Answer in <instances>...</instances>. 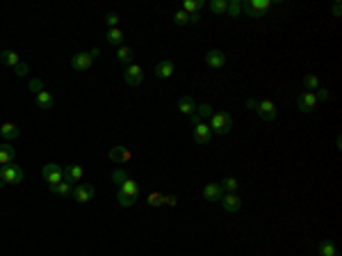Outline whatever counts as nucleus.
<instances>
[{
    "instance_id": "f257e3e1",
    "label": "nucleus",
    "mask_w": 342,
    "mask_h": 256,
    "mask_svg": "<svg viewBox=\"0 0 342 256\" xmlns=\"http://www.w3.org/2000/svg\"><path fill=\"white\" fill-rule=\"evenodd\" d=\"M208 126L217 135H228L233 130V126H235V121H233V114H228V112H215L210 117Z\"/></svg>"
},
{
    "instance_id": "f03ea898",
    "label": "nucleus",
    "mask_w": 342,
    "mask_h": 256,
    "mask_svg": "<svg viewBox=\"0 0 342 256\" xmlns=\"http://www.w3.org/2000/svg\"><path fill=\"white\" fill-rule=\"evenodd\" d=\"M272 7V2L269 0H246L244 5H242V12H244L249 18H260L265 16V12Z\"/></svg>"
},
{
    "instance_id": "7ed1b4c3",
    "label": "nucleus",
    "mask_w": 342,
    "mask_h": 256,
    "mask_svg": "<svg viewBox=\"0 0 342 256\" xmlns=\"http://www.w3.org/2000/svg\"><path fill=\"white\" fill-rule=\"evenodd\" d=\"M0 179H2V183L5 185H18V183L23 181V169L18 165H2L0 167Z\"/></svg>"
},
{
    "instance_id": "20e7f679",
    "label": "nucleus",
    "mask_w": 342,
    "mask_h": 256,
    "mask_svg": "<svg viewBox=\"0 0 342 256\" xmlns=\"http://www.w3.org/2000/svg\"><path fill=\"white\" fill-rule=\"evenodd\" d=\"M98 55H101V51H98V48H94L91 53H75L73 60H71V67H73L75 71H87V69L91 67V62L96 60Z\"/></svg>"
},
{
    "instance_id": "39448f33",
    "label": "nucleus",
    "mask_w": 342,
    "mask_h": 256,
    "mask_svg": "<svg viewBox=\"0 0 342 256\" xmlns=\"http://www.w3.org/2000/svg\"><path fill=\"white\" fill-rule=\"evenodd\" d=\"M41 176H44V181L48 183V185H57V183L64 181V169H62L60 165H55V163H48V165H44V169H41Z\"/></svg>"
},
{
    "instance_id": "423d86ee",
    "label": "nucleus",
    "mask_w": 342,
    "mask_h": 256,
    "mask_svg": "<svg viewBox=\"0 0 342 256\" xmlns=\"http://www.w3.org/2000/svg\"><path fill=\"white\" fill-rule=\"evenodd\" d=\"M94 195H96V190H94V185L91 183H78V185H73V199L78 203H87L94 199Z\"/></svg>"
},
{
    "instance_id": "0eeeda50",
    "label": "nucleus",
    "mask_w": 342,
    "mask_h": 256,
    "mask_svg": "<svg viewBox=\"0 0 342 256\" xmlns=\"http://www.w3.org/2000/svg\"><path fill=\"white\" fill-rule=\"evenodd\" d=\"M123 80H126L130 87H139L141 80H144V69L139 64H128L126 71H123Z\"/></svg>"
},
{
    "instance_id": "6e6552de",
    "label": "nucleus",
    "mask_w": 342,
    "mask_h": 256,
    "mask_svg": "<svg viewBox=\"0 0 342 256\" xmlns=\"http://www.w3.org/2000/svg\"><path fill=\"white\" fill-rule=\"evenodd\" d=\"M219 203H222V208L226 213H238L239 208H242V199H239L238 192H223Z\"/></svg>"
},
{
    "instance_id": "1a4fd4ad",
    "label": "nucleus",
    "mask_w": 342,
    "mask_h": 256,
    "mask_svg": "<svg viewBox=\"0 0 342 256\" xmlns=\"http://www.w3.org/2000/svg\"><path fill=\"white\" fill-rule=\"evenodd\" d=\"M192 137H194V142L199 144V146H205V144L210 142V137H212V130H210V126L205 124V121H201V124H196V126H194Z\"/></svg>"
},
{
    "instance_id": "9d476101",
    "label": "nucleus",
    "mask_w": 342,
    "mask_h": 256,
    "mask_svg": "<svg viewBox=\"0 0 342 256\" xmlns=\"http://www.w3.org/2000/svg\"><path fill=\"white\" fill-rule=\"evenodd\" d=\"M153 73L157 75V78H162V80H169V78H173V73H176V64H173V60H160L155 64V69H153Z\"/></svg>"
},
{
    "instance_id": "9b49d317",
    "label": "nucleus",
    "mask_w": 342,
    "mask_h": 256,
    "mask_svg": "<svg viewBox=\"0 0 342 256\" xmlns=\"http://www.w3.org/2000/svg\"><path fill=\"white\" fill-rule=\"evenodd\" d=\"M256 112L260 114V119H265V121H274L278 117V110H276L274 101H258Z\"/></svg>"
},
{
    "instance_id": "f8f14e48",
    "label": "nucleus",
    "mask_w": 342,
    "mask_h": 256,
    "mask_svg": "<svg viewBox=\"0 0 342 256\" xmlns=\"http://www.w3.org/2000/svg\"><path fill=\"white\" fill-rule=\"evenodd\" d=\"M315 106H317V96H315V91H304V94L297 98V108L304 114L312 112V110H315Z\"/></svg>"
},
{
    "instance_id": "ddd939ff",
    "label": "nucleus",
    "mask_w": 342,
    "mask_h": 256,
    "mask_svg": "<svg viewBox=\"0 0 342 256\" xmlns=\"http://www.w3.org/2000/svg\"><path fill=\"white\" fill-rule=\"evenodd\" d=\"M215 114V110H212V106L210 103H201V106H196V112L192 114V126H196V124H201V121L210 119Z\"/></svg>"
},
{
    "instance_id": "4468645a",
    "label": "nucleus",
    "mask_w": 342,
    "mask_h": 256,
    "mask_svg": "<svg viewBox=\"0 0 342 256\" xmlns=\"http://www.w3.org/2000/svg\"><path fill=\"white\" fill-rule=\"evenodd\" d=\"M203 60H205V64H208L210 69H222L223 64H226V55H223L222 51H208Z\"/></svg>"
},
{
    "instance_id": "2eb2a0df",
    "label": "nucleus",
    "mask_w": 342,
    "mask_h": 256,
    "mask_svg": "<svg viewBox=\"0 0 342 256\" xmlns=\"http://www.w3.org/2000/svg\"><path fill=\"white\" fill-rule=\"evenodd\" d=\"M82 176H85V169L80 165H68L64 167V181L68 183H80Z\"/></svg>"
},
{
    "instance_id": "dca6fc26",
    "label": "nucleus",
    "mask_w": 342,
    "mask_h": 256,
    "mask_svg": "<svg viewBox=\"0 0 342 256\" xmlns=\"http://www.w3.org/2000/svg\"><path fill=\"white\" fill-rule=\"evenodd\" d=\"M14 158H16V149H14V146H12L9 142L0 144V167H2V165H12Z\"/></svg>"
},
{
    "instance_id": "f3484780",
    "label": "nucleus",
    "mask_w": 342,
    "mask_h": 256,
    "mask_svg": "<svg viewBox=\"0 0 342 256\" xmlns=\"http://www.w3.org/2000/svg\"><path fill=\"white\" fill-rule=\"evenodd\" d=\"M203 197H205L208 201H219L223 197V190L219 188V183H208V185L203 188Z\"/></svg>"
},
{
    "instance_id": "a211bd4d",
    "label": "nucleus",
    "mask_w": 342,
    "mask_h": 256,
    "mask_svg": "<svg viewBox=\"0 0 342 256\" xmlns=\"http://www.w3.org/2000/svg\"><path fill=\"white\" fill-rule=\"evenodd\" d=\"M133 158V153L126 149V146H114L110 151V160L112 163H128V160Z\"/></svg>"
},
{
    "instance_id": "6ab92c4d",
    "label": "nucleus",
    "mask_w": 342,
    "mask_h": 256,
    "mask_svg": "<svg viewBox=\"0 0 342 256\" xmlns=\"http://www.w3.org/2000/svg\"><path fill=\"white\" fill-rule=\"evenodd\" d=\"M48 190H51L52 195H57V197H71V195H73V183L62 181V183H57V185H48Z\"/></svg>"
},
{
    "instance_id": "aec40b11",
    "label": "nucleus",
    "mask_w": 342,
    "mask_h": 256,
    "mask_svg": "<svg viewBox=\"0 0 342 256\" xmlns=\"http://www.w3.org/2000/svg\"><path fill=\"white\" fill-rule=\"evenodd\" d=\"M0 135L5 137L7 142H12V140L18 137V126L12 124V121H5V124H0Z\"/></svg>"
},
{
    "instance_id": "412c9836",
    "label": "nucleus",
    "mask_w": 342,
    "mask_h": 256,
    "mask_svg": "<svg viewBox=\"0 0 342 256\" xmlns=\"http://www.w3.org/2000/svg\"><path fill=\"white\" fill-rule=\"evenodd\" d=\"M119 192H123V195H128V197H133V199H137V197H139V185H137L133 179H126V181L119 185Z\"/></svg>"
},
{
    "instance_id": "4be33fe9",
    "label": "nucleus",
    "mask_w": 342,
    "mask_h": 256,
    "mask_svg": "<svg viewBox=\"0 0 342 256\" xmlns=\"http://www.w3.org/2000/svg\"><path fill=\"white\" fill-rule=\"evenodd\" d=\"M178 110L183 114H194L196 112V101L192 96H180L178 98Z\"/></svg>"
},
{
    "instance_id": "5701e85b",
    "label": "nucleus",
    "mask_w": 342,
    "mask_h": 256,
    "mask_svg": "<svg viewBox=\"0 0 342 256\" xmlns=\"http://www.w3.org/2000/svg\"><path fill=\"white\" fill-rule=\"evenodd\" d=\"M37 106L44 108V110H51V108L55 106V98H52L51 91H39L37 94Z\"/></svg>"
},
{
    "instance_id": "b1692460",
    "label": "nucleus",
    "mask_w": 342,
    "mask_h": 256,
    "mask_svg": "<svg viewBox=\"0 0 342 256\" xmlns=\"http://www.w3.org/2000/svg\"><path fill=\"white\" fill-rule=\"evenodd\" d=\"M105 39H107L110 46H119L121 41H123V30H121V28H110L107 35H105Z\"/></svg>"
},
{
    "instance_id": "393cba45",
    "label": "nucleus",
    "mask_w": 342,
    "mask_h": 256,
    "mask_svg": "<svg viewBox=\"0 0 342 256\" xmlns=\"http://www.w3.org/2000/svg\"><path fill=\"white\" fill-rule=\"evenodd\" d=\"M117 60L121 62V64H133V48L130 46H119V51H117Z\"/></svg>"
},
{
    "instance_id": "a878e982",
    "label": "nucleus",
    "mask_w": 342,
    "mask_h": 256,
    "mask_svg": "<svg viewBox=\"0 0 342 256\" xmlns=\"http://www.w3.org/2000/svg\"><path fill=\"white\" fill-rule=\"evenodd\" d=\"M0 62L7 64V67H16V64H21V57H18V53H14V51H2V53H0Z\"/></svg>"
},
{
    "instance_id": "bb28decb",
    "label": "nucleus",
    "mask_w": 342,
    "mask_h": 256,
    "mask_svg": "<svg viewBox=\"0 0 342 256\" xmlns=\"http://www.w3.org/2000/svg\"><path fill=\"white\" fill-rule=\"evenodd\" d=\"M201 9H203V0H185V2H183V12H187V16L196 14V12H201Z\"/></svg>"
},
{
    "instance_id": "cd10ccee",
    "label": "nucleus",
    "mask_w": 342,
    "mask_h": 256,
    "mask_svg": "<svg viewBox=\"0 0 342 256\" xmlns=\"http://www.w3.org/2000/svg\"><path fill=\"white\" fill-rule=\"evenodd\" d=\"M219 188H222L223 192H238L239 183H238V179H233V176H226L223 181H219Z\"/></svg>"
},
{
    "instance_id": "c85d7f7f",
    "label": "nucleus",
    "mask_w": 342,
    "mask_h": 256,
    "mask_svg": "<svg viewBox=\"0 0 342 256\" xmlns=\"http://www.w3.org/2000/svg\"><path fill=\"white\" fill-rule=\"evenodd\" d=\"M304 87H306V91H315V90H320V78L315 73H308L304 78Z\"/></svg>"
},
{
    "instance_id": "c756f323",
    "label": "nucleus",
    "mask_w": 342,
    "mask_h": 256,
    "mask_svg": "<svg viewBox=\"0 0 342 256\" xmlns=\"http://www.w3.org/2000/svg\"><path fill=\"white\" fill-rule=\"evenodd\" d=\"M320 256H338V249L331 240H322L320 242Z\"/></svg>"
},
{
    "instance_id": "7c9ffc66",
    "label": "nucleus",
    "mask_w": 342,
    "mask_h": 256,
    "mask_svg": "<svg viewBox=\"0 0 342 256\" xmlns=\"http://www.w3.org/2000/svg\"><path fill=\"white\" fill-rule=\"evenodd\" d=\"M242 14V2L239 0H228V9H226V16H231V18H238Z\"/></svg>"
},
{
    "instance_id": "2f4dec72",
    "label": "nucleus",
    "mask_w": 342,
    "mask_h": 256,
    "mask_svg": "<svg viewBox=\"0 0 342 256\" xmlns=\"http://www.w3.org/2000/svg\"><path fill=\"white\" fill-rule=\"evenodd\" d=\"M210 9H212V14H226V9H228V0H212L210 2Z\"/></svg>"
},
{
    "instance_id": "473e14b6",
    "label": "nucleus",
    "mask_w": 342,
    "mask_h": 256,
    "mask_svg": "<svg viewBox=\"0 0 342 256\" xmlns=\"http://www.w3.org/2000/svg\"><path fill=\"white\" fill-rule=\"evenodd\" d=\"M146 203L149 206H164V195L162 192H149L146 195Z\"/></svg>"
},
{
    "instance_id": "72a5a7b5",
    "label": "nucleus",
    "mask_w": 342,
    "mask_h": 256,
    "mask_svg": "<svg viewBox=\"0 0 342 256\" xmlns=\"http://www.w3.org/2000/svg\"><path fill=\"white\" fill-rule=\"evenodd\" d=\"M117 201H119V206H123V208H130V206H135V201H137V199L123 195V192H117Z\"/></svg>"
},
{
    "instance_id": "f704fd0d",
    "label": "nucleus",
    "mask_w": 342,
    "mask_h": 256,
    "mask_svg": "<svg viewBox=\"0 0 342 256\" xmlns=\"http://www.w3.org/2000/svg\"><path fill=\"white\" fill-rule=\"evenodd\" d=\"M173 23H176V25H187V23H189V16H187V12H183V9H176V14H173Z\"/></svg>"
},
{
    "instance_id": "c9c22d12",
    "label": "nucleus",
    "mask_w": 342,
    "mask_h": 256,
    "mask_svg": "<svg viewBox=\"0 0 342 256\" xmlns=\"http://www.w3.org/2000/svg\"><path fill=\"white\" fill-rule=\"evenodd\" d=\"M105 23H107V30H110V28H119L121 16L119 14H107L105 16Z\"/></svg>"
},
{
    "instance_id": "e433bc0d",
    "label": "nucleus",
    "mask_w": 342,
    "mask_h": 256,
    "mask_svg": "<svg viewBox=\"0 0 342 256\" xmlns=\"http://www.w3.org/2000/svg\"><path fill=\"white\" fill-rule=\"evenodd\" d=\"M126 179H128V174L123 172V169H114V172H112V181L119 183V185H121L123 181H126Z\"/></svg>"
},
{
    "instance_id": "4c0bfd02",
    "label": "nucleus",
    "mask_w": 342,
    "mask_h": 256,
    "mask_svg": "<svg viewBox=\"0 0 342 256\" xmlns=\"http://www.w3.org/2000/svg\"><path fill=\"white\" fill-rule=\"evenodd\" d=\"M315 96H317V101H328V90L320 87V90H315Z\"/></svg>"
},
{
    "instance_id": "58836bf2",
    "label": "nucleus",
    "mask_w": 342,
    "mask_h": 256,
    "mask_svg": "<svg viewBox=\"0 0 342 256\" xmlns=\"http://www.w3.org/2000/svg\"><path fill=\"white\" fill-rule=\"evenodd\" d=\"M30 90L34 91V94H39V91H44V83H41V80H32V83H30Z\"/></svg>"
},
{
    "instance_id": "ea45409f",
    "label": "nucleus",
    "mask_w": 342,
    "mask_h": 256,
    "mask_svg": "<svg viewBox=\"0 0 342 256\" xmlns=\"http://www.w3.org/2000/svg\"><path fill=\"white\" fill-rule=\"evenodd\" d=\"M164 203H167V206H176V203H178V197L176 195H164Z\"/></svg>"
},
{
    "instance_id": "a19ab883",
    "label": "nucleus",
    "mask_w": 342,
    "mask_h": 256,
    "mask_svg": "<svg viewBox=\"0 0 342 256\" xmlns=\"http://www.w3.org/2000/svg\"><path fill=\"white\" fill-rule=\"evenodd\" d=\"M14 71H16V75H28V67H25L23 62H21V64H16Z\"/></svg>"
},
{
    "instance_id": "79ce46f5",
    "label": "nucleus",
    "mask_w": 342,
    "mask_h": 256,
    "mask_svg": "<svg viewBox=\"0 0 342 256\" xmlns=\"http://www.w3.org/2000/svg\"><path fill=\"white\" fill-rule=\"evenodd\" d=\"M201 21V12H196V14H189V23H199Z\"/></svg>"
},
{
    "instance_id": "37998d69",
    "label": "nucleus",
    "mask_w": 342,
    "mask_h": 256,
    "mask_svg": "<svg viewBox=\"0 0 342 256\" xmlns=\"http://www.w3.org/2000/svg\"><path fill=\"white\" fill-rule=\"evenodd\" d=\"M333 16H340V2H335L333 5Z\"/></svg>"
},
{
    "instance_id": "c03bdc74",
    "label": "nucleus",
    "mask_w": 342,
    "mask_h": 256,
    "mask_svg": "<svg viewBox=\"0 0 342 256\" xmlns=\"http://www.w3.org/2000/svg\"><path fill=\"white\" fill-rule=\"evenodd\" d=\"M246 106H249V108H253V110H256V106H258V101H253V98H249V101H246Z\"/></svg>"
},
{
    "instance_id": "a18cd8bd",
    "label": "nucleus",
    "mask_w": 342,
    "mask_h": 256,
    "mask_svg": "<svg viewBox=\"0 0 342 256\" xmlns=\"http://www.w3.org/2000/svg\"><path fill=\"white\" fill-rule=\"evenodd\" d=\"M2 185H5V183H2V179H0V188H2Z\"/></svg>"
}]
</instances>
